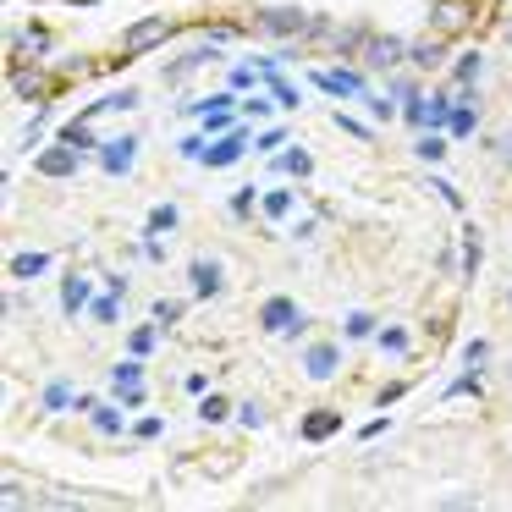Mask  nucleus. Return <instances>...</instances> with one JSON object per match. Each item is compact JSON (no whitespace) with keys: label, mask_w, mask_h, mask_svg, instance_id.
Masks as SVG:
<instances>
[{"label":"nucleus","mask_w":512,"mask_h":512,"mask_svg":"<svg viewBox=\"0 0 512 512\" xmlns=\"http://www.w3.org/2000/svg\"><path fill=\"white\" fill-rule=\"evenodd\" d=\"M177 221H182L177 204H155V210H149V226H144V232H149V237H166V232H177Z\"/></svg>","instance_id":"nucleus-15"},{"label":"nucleus","mask_w":512,"mask_h":512,"mask_svg":"<svg viewBox=\"0 0 512 512\" xmlns=\"http://www.w3.org/2000/svg\"><path fill=\"white\" fill-rule=\"evenodd\" d=\"M507 309H512V287H507Z\"/></svg>","instance_id":"nucleus-45"},{"label":"nucleus","mask_w":512,"mask_h":512,"mask_svg":"<svg viewBox=\"0 0 512 512\" xmlns=\"http://www.w3.org/2000/svg\"><path fill=\"white\" fill-rule=\"evenodd\" d=\"M94 424H100L105 435H116V430H122V413H116V408H94Z\"/></svg>","instance_id":"nucleus-32"},{"label":"nucleus","mask_w":512,"mask_h":512,"mask_svg":"<svg viewBox=\"0 0 512 512\" xmlns=\"http://www.w3.org/2000/svg\"><path fill=\"white\" fill-rule=\"evenodd\" d=\"M259 28H265L270 39H303L309 34V23L314 17L303 12V6H259V17H254Z\"/></svg>","instance_id":"nucleus-1"},{"label":"nucleus","mask_w":512,"mask_h":512,"mask_svg":"<svg viewBox=\"0 0 512 512\" xmlns=\"http://www.w3.org/2000/svg\"><path fill=\"white\" fill-rule=\"evenodd\" d=\"M56 138H61V144H72V149H94V138H89V122H67Z\"/></svg>","instance_id":"nucleus-22"},{"label":"nucleus","mask_w":512,"mask_h":512,"mask_svg":"<svg viewBox=\"0 0 512 512\" xmlns=\"http://www.w3.org/2000/svg\"><path fill=\"white\" fill-rule=\"evenodd\" d=\"M292 210V193H265V221H281Z\"/></svg>","instance_id":"nucleus-29"},{"label":"nucleus","mask_w":512,"mask_h":512,"mask_svg":"<svg viewBox=\"0 0 512 512\" xmlns=\"http://www.w3.org/2000/svg\"><path fill=\"white\" fill-rule=\"evenodd\" d=\"M89 314L100 325H116V320H122V292H100V298L89 303Z\"/></svg>","instance_id":"nucleus-16"},{"label":"nucleus","mask_w":512,"mask_h":512,"mask_svg":"<svg viewBox=\"0 0 512 512\" xmlns=\"http://www.w3.org/2000/svg\"><path fill=\"white\" fill-rule=\"evenodd\" d=\"M336 369H342V347L336 342H314L309 353H303V375L309 380H331Z\"/></svg>","instance_id":"nucleus-5"},{"label":"nucleus","mask_w":512,"mask_h":512,"mask_svg":"<svg viewBox=\"0 0 512 512\" xmlns=\"http://www.w3.org/2000/svg\"><path fill=\"white\" fill-rule=\"evenodd\" d=\"M507 386H512V364H507Z\"/></svg>","instance_id":"nucleus-44"},{"label":"nucleus","mask_w":512,"mask_h":512,"mask_svg":"<svg viewBox=\"0 0 512 512\" xmlns=\"http://www.w3.org/2000/svg\"><path fill=\"white\" fill-rule=\"evenodd\" d=\"M39 171H45V177H78V149L56 138V149H45V155H39Z\"/></svg>","instance_id":"nucleus-8"},{"label":"nucleus","mask_w":512,"mask_h":512,"mask_svg":"<svg viewBox=\"0 0 512 512\" xmlns=\"http://www.w3.org/2000/svg\"><path fill=\"white\" fill-rule=\"evenodd\" d=\"M281 166H287V177H309L314 155H309V149H287V160H281Z\"/></svg>","instance_id":"nucleus-24"},{"label":"nucleus","mask_w":512,"mask_h":512,"mask_svg":"<svg viewBox=\"0 0 512 512\" xmlns=\"http://www.w3.org/2000/svg\"><path fill=\"white\" fill-rule=\"evenodd\" d=\"M507 50H512V23H507Z\"/></svg>","instance_id":"nucleus-43"},{"label":"nucleus","mask_w":512,"mask_h":512,"mask_svg":"<svg viewBox=\"0 0 512 512\" xmlns=\"http://www.w3.org/2000/svg\"><path fill=\"white\" fill-rule=\"evenodd\" d=\"M364 61H369L375 72H397L402 61H408V45H402L397 34H369V39H364Z\"/></svg>","instance_id":"nucleus-3"},{"label":"nucleus","mask_w":512,"mask_h":512,"mask_svg":"<svg viewBox=\"0 0 512 512\" xmlns=\"http://www.w3.org/2000/svg\"><path fill=\"white\" fill-rule=\"evenodd\" d=\"M490 155H496V160H501V166H507V171H512V122H507V127H501V133H496V138H490Z\"/></svg>","instance_id":"nucleus-26"},{"label":"nucleus","mask_w":512,"mask_h":512,"mask_svg":"<svg viewBox=\"0 0 512 512\" xmlns=\"http://www.w3.org/2000/svg\"><path fill=\"white\" fill-rule=\"evenodd\" d=\"M149 314H155V325H177V320H182V303H177V298H160Z\"/></svg>","instance_id":"nucleus-28"},{"label":"nucleus","mask_w":512,"mask_h":512,"mask_svg":"<svg viewBox=\"0 0 512 512\" xmlns=\"http://www.w3.org/2000/svg\"><path fill=\"white\" fill-rule=\"evenodd\" d=\"M155 342H160V331H155V320H149V325H138V331H133V342H127V347H133V358H149V353H155Z\"/></svg>","instance_id":"nucleus-21"},{"label":"nucleus","mask_w":512,"mask_h":512,"mask_svg":"<svg viewBox=\"0 0 512 512\" xmlns=\"http://www.w3.org/2000/svg\"><path fill=\"white\" fill-rule=\"evenodd\" d=\"M380 347H386V353H402V347H408V331H397V325L380 331Z\"/></svg>","instance_id":"nucleus-35"},{"label":"nucleus","mask_w":512,"mask_h":512,"mask_svg":"<svg viewBox=\"0 0 512 512\" xmlns=\"http://www.w3.org/2000/svg\"><path fill=\"white\" fill-rule=\"evenodd\" d=\"M160 430H166L160 419H138V424H133V435H138V441H149V435H160Z\"/></svg>","instance_id":"nucleus-40"},{"label":"nucleus","mask_w":512,"mask_h":512,"mask_svg":"<svg viewBox=\"0 0 512 512\" xmlns=\"http://www.w3.org/2000/svg\"><path fill=\"white\" fill-rule=\"evenodd\" d=\"M243 127H232V133H226L221 138V144H210V149H204V166H210V171H221V166H232V160L237 155H243Z\"/></svg>","instance_id":"nucleus-9"},{"label":"nucleus","mask_w":512,"mask_h":512,"mask_svg":"<svg viewBox=\"0 0 512 512\" xmlns=\"http://www.w3.org/2000/svg\"><path fill=\"white\" fill-rule=\"evenodd\" d=\"M408 61H413L419 72H435V67L446 61V45H441V39H413V45H408Z\"/></svg>","instance_id":"nucleus-12"},{"label":"nucleus","mask_w":512,"mask_h":512,"mask_svg":"<svg viewBox=\"0 0 512 512\" xmlns=\"http://www.w3.org/2000/svg\"><path fill=\"white\" fill-rule=\"evenodd\" d=\"M254 78H259L254 67H237V72H232V89H254Z\"/></svg>","instance_id":"nucleus-41"},{"label":"nucleus","mask_w":512,"mask_h":512,"mask_svg":"<svg viewBox=\"0 0 512 512\" xmlns=\"http://www.w3.org/2000/svg\"><path fill=\"white\" fill-rule=\"evenodd\" d=\"M133 160H138V133H122L100 155V166H105V177H127V171H133Z\"/></svg>","instance_id":"nucleus-7"},{"label":"nucleus","mask_w":512,"mask_h":512,"mask_svg":"<svg viewBox=\"0 0 512 512\" xmlns=\"http://www.w3.org/2000/svg\"><path fill=\"white\" fill-rule=\"evenodd\" d=\"M287 127H270V133H259V149H281V144H287Z\"/></svg>","instance_id":"nucleus-37"},{"label":"nucleus","mask_w":512,"mask_h":512,"mask_svg":"<svg viewBox=\"0 0 512 512\" xmlns=\"http://www.w3.org/2000/svg\"><path fill=\"white\" fill-rule=\"evenodd\" d=\"M248 210H254V188L232 193V215H248Z\"/></svg>","instance_id":"nucleus-39"},{"label":"nucleus","mask_w":512,"mask_h":512,"mask_svg":"<svg viewBox=\"0 0 512 512\" xmlns=\"http://www.w3.org/2000/svg\"><path fill=\"white\" fill-rule=\"evenodd\" d=\"M210 61H221V50H210V45H204V50H188V56H177V61H171V67H166V83L188 78V72L210 67Z\"/></svg>","instance_id":"nucleus-11"},{"label":"nucleus","mask_w":512,"mask_h":512,"mask_svg":"<svg viewBox=\"0 0 512 512\" xmlns=\"http://www.w3.org/2000/svg\"><path fill=\"white\" fill-rule=\"evenodd\" d=\"M45 408H50V413H61V408H78V391H72L67 380H50V386H45Z\"/></svg>","instance_id":"nucleus-18"},{"label":"nucleus","mask_w":512,"mask_h":512,"mask_svg":"<svg viewBox=\"0 0 512 512\" xmlns=\"http://www.w3.org/2000/svg\"><path fill=\"white\" fill-rule=\"evenodd\" d=\"M479 72H485V56H479V50H463V56L452 61V78H457V89H474V83H479Z\"/></svg>","instance_id":"nucleus-13"},{"label":"nucleus","mask_w":512,"mask_h":512,"mask_svg":"<svg viewBox=\"0 0 512 512\" xmlns=\"http://www.w3.org/2000/svg\"><path fill=\"white\" fill-rule=\"evenodd\" d=\"M0 490H6V496H0V501H6V507H28V490L17 485V479H6V485H0Z\"/></svg>","instance_id":"nucleus-33"},{"label":"nucleus","mask_w":512,"mask_h":512,"mask_svg":"<svg viewBox=\"0 0 512 512\" xmlns=\"http://www.w3.org/2000/svg\"><path fill=\"white\" fill-rule=\"evenodd\" d=\"M166 34H171V23H166V17H138V23L122 34V45H127V56H138L144 45H160Z\"/></svg>","instance_id":"nucleus-6"},{"label":"nucleus","mask_w":512,"mask_h":512,"mask_svg":"<svg viewBox=\"0 0 512 512\" xmlns=\"http://www.w3.org/2000/svg\"><path fill=\"white\" fill-rule=\"evenodd\" d=\"M369 331H375V320H369L364 309H358V314H347V336H369Z\"/></svg>","instance_id":"nucleus-34"},{"label":"nucleus","mask_w":512,"mask_h":512,"mask_svg":"<svg viewBox=\"0 0 512 512\" xmlns=\"http://www.w3.org/2000/svg\"><path fill=\"white\" fill-rule=\"evenodd\" d=\"M364 100H369V111H375L380 122H391V116H397V105H391V100H380V94H364Z\"/></svg>","instance_id":"nucleus-36"},{"label":"nucleus","mask_w":512,"mask_h":512,"mask_svg":"<svg viewBox=\"0 0 512 512\" xmlns=\"http://www.w3.org/2000/svg\"><path fill=\"white\" fill-rule=\"evenodd\" d=\"M259 325H265L270 336H298L303 331V309L292 298H270L265 309H259Z\"/></svg>","instance_id":"nucleus-4"},{"label":"nucleus","mask_w":512,"mask_h":512,"mask_svg":"<svg viewBox=\"0 0 512 512\" xmlns=\"http://www.w3.org/2000/svg\"><path fill=\"white\" fill-rule=\"evenodd\" d=\"M89 303H94V287H89V281H83V276H72L67 287H61V309H67V314L89 309Z\"/></svg>","instance_id":"nucleus-14"},{"label":"nucleus","mask_w":512,"mask_h":512,"mask_svg":"<svg viewBox=\"0 0 512 512\" xmlns=\"http://www.w3.org/2000/svg\"><path fill=\"white\" fill-rule=\"evenodd\" d=\"M45 265H50V254H17V259H12V276H17V281H34Z\"/></svg>","instance_id":"nucleus-19"},{"label":"nucleus","mask_w":512,"mask_h":512,"mask_svg":"<svg viewBox=\"0 0 512 512\" xmlns=\"http://www.w3.org/2000/svg\"><path fill=\"white\" fill-rule=\"evenodd\" d=\"M237 424H243V430H259V424H265V408H254V402H243V408H237Z\"/></svg>","instance_id":"nucleus-30"},{"label":"nucleus","mask_w":512,"mask_h":512,"mask_svg":"<svg viewBox=\"0 0 512 512\" xmlns=\"http://www.w3.org/2000/svg\"><path fill=\"white\" fill-rule=\"evenodd\" d=\"M413 149H419V160H441V155H446L441 138H413Z\"/></svg>","instance_id":"nucleus-31"},{"label":"nucleus","mask_w":512,"mask_h":512,"mask_svg":"<svg viewBox=\"0 0 512 512\" xmlns=\"http://www.w3.org/2000/svg\"><path fill=\"white\" fill-rule=\"evenodd\" d=\"M441 507H446V512H457V507H479V496H446Z\"/></svg>","instance_id":"nucleus-42"},{"label":"nucleus","mask_w":512,"mask_h":512,"mask_svg":"<svg viewBox=\"0 0 512 512\" xmlns=\"http://www.w3.org/2000/svg\"><path fill=\"white\" fill-rule=\"evenodd\" d=\"M314 83H320L325 94H336V100H353V94H364V78H358V72H314Z\"/></svg>","instance_id":"nucleus-10"},{"label":"nucleus","mask_w":512,"mask_h":512,"mask_svg":"<svg viewBox=\"0 0 512 512\" xmlns=\"http://www.w3.org/2000/svg\"><path fill=\"white\" fill-rule=\"evenodd\" d=\"M188 292H193L199 303L221 298V292H226V265H221V259H215V254L193 259V265H188Z\"/></svg>","instance_id":"nucleus-2"},{"label":"nucleus","mask_w":512,"mask_h":512,"mask_svg":"<svg viewBox=\"0 0 512 512\" xmlns=\"http://www.w3.org/2000/svg\"><path fill=\"white\" fill-rule=\"evenodd\" d=\"M204 149H210V138H204V127H199L193 138H182V144H177V155L182 160H204Z\"/></svg>","instance_id":"nucleus-27"},{"label":"nucleus","mask_w":512,"mask_h":512,"mask_svg":"<svg viewBox=\"0 0 512 512\" xmlns=\"http://www.w3.org/2000/svg\"><path fill=\"white\" fill-rule=\"evenodd\" d=\"M259 72H265V78H270V100H276V105H287V111H292V105L303 100V94L292 89V83H281V78H276V72H270V67H259Z\"/></svg>","instance_id":"nucleus-20"},{"label":"nucleus","mask_w":512,"mask_h":512,"mask_svg":"<svg viewBox=\"0 0 512 512\" xmlns=\"http://www.w3.org/2000/svg\"><path fill=\"white\" fill-rule=\"evenodd\" d=\"M204 424H226V419H237V413H232V402H226V397H204Z\"/></svg>","instance_id":"nucleus-23"},{"label":"nucleus","mask_w":512,"mask_h":512,"mask_svg":"<svg viewBox=\"0 0 512 512\" xmlns=\"http://www.w3.org/2000/svg\"><path fill=\"white\" fill-rule=\"evenodd\" d=\"M336 430V413H309V419H303V435H309V441H320V435H331Z\"/></svg>","instance_id":"nucleus-25"},{"label":"nucleus","mask_w":512,"mask_h":512,"mask_svg":"<svg viewBox=\"0 0 512 512\" xmlns=\"http://www.w3.org/2000/svg\"><path fill=\"white\" fill-rule=\"evenodd\" d=\"M12 94H17V100H45V78H39V72H17V78H12Z\"/></svg>","instance_id":"nucleus-17"},{"label":"nucleus","mask_w":512,"mask_h":512,"mask_svg":"<svg viewBox=\"0 0 512 512\" xmlns=\"http://www.w3.org/2000/svg\"><path fill=\"white\" fill-rule=\"evenodd\" d=\"M463 364H468V369L485 364V342H468V347H463Z\"/></svg>","instance_id":"nucleus-38"}]
</instances>
